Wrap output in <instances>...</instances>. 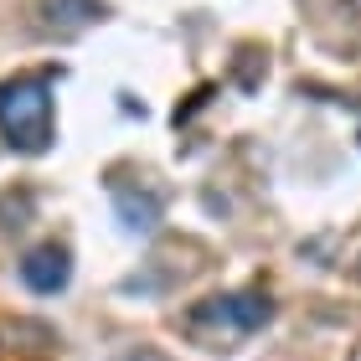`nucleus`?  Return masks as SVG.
<instances>
[{
	"mask_svg": "<svg viewBox=\"0 0 361 361\" xmlns=\"http://www.w3.org/2000/svg\"><path fill=\"white\" fill-rule=\"evenodd\" d=\"M0 135L21 155H42L52 145V83L47 78L0 83Z\"/></svg>",
	"mask_w": 361,
	"mask_h": 361,
	"instance_id": "f257e3e1",
	"label": "nucleus"
},
{
	"mask_svg": "<svg viewBox=\"0 0 361 361\" xmlns=\"http://www.w3.org/2000/svg\"><path fill=\"white\" fill-rule=\"evenodd\" d=\"M269 300L264 294H217V300H207L202 310L191 315V325L202 331V325H217L222 336H248L258 325H269Z\"/></svg>",
	"mask_w": 361,
	"mask_h": 361,
	"instance_id": "f03ea898",
	"label": "nucleus"
},
{
	"mask_svg": "<svg viewBox=\"0 0 361 361\" xmlns=\"http://www.w3.org/2000/svg\"><path fill=\"white\" fill-rule=\"evenodd\" d=\"M114 207H119V222L129 233H155L160 227V196L155 191H114Z\"/></svg>",
	"mask_w": 361,
	"mask_h": 361,
	"instance_id": "20e7f679",
	"label": "nucleus"
},
{
	"mask_svg": "<svg viewBox=\"0 0 361 361\" xmlns=\"http://www.w3.org/2000/svg\"><path fill=\"white\" fill-rule=\"evenodd\" d=\"M68 279H73V258L62 243H42V248H31L21 258V284L31 294H62Z\"/></svg>",
	"mask_w": 361,
	"mask_h": 361,
	"instance_id": "7ed1b4c3",
	"label": "nucleus"
},
{
	"mask_svg": "<svg viewBox=\"0 0 361 361\" xmlns=\"http://www.w3.org/2000/svg\"><path fill=\"white\" fill-rule=\"evenodd\" d=\"M129 361H166V356H160V351H135Z\"/></svg>",
	"mask_w": 361,
	"mask_h": 361,
	"instance_id": "39448f33",
	"label": "nucleus"
}]
</instances>
